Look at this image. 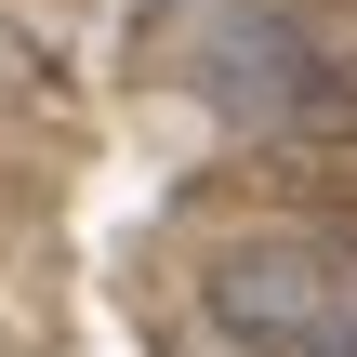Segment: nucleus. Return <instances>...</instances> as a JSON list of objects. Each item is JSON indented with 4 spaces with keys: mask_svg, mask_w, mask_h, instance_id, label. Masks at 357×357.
I'll list each match as a JSON object with an SVG mask.
<instances>
[{
    "mask_svg": "<svg viewBox=\"0 0 357 357\" xmlns=\"http://www.w3.org/2000/svg\"><path fill=\"white\" fill-rule=\"evenodd\" d=\"M212 331L238 357H357V265L318 238H238L199 278Z\"/></svg>",
    "mask_w": 357,
    "mask_h": 357,
    "instance_id": "obj_1",
    "label": "nucleus"
}]
</instances>
